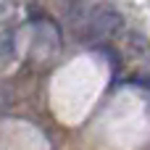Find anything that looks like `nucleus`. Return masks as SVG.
Listing matches in <instances>:
<instances>
[{
	"instance_id": "f257e3e1",
	"label": "nucleus",
	"mask_w": 150,
	"mask_h": 150,
	"mask_svg": "<svg viewBox=\"0 0 150 150\" xmlns=\"http://www.w3.org/2000/svg\"><path fill=\"white\" fill-rule=\"evenodd\" d=\"M124 29V16L119 8L113 5H95L84 21H82V37L90 40V42H105V40H113L119 32Z\"/></svg>"
},
{
	"instance_id": "f03ea898",
	"label": "nucleus",
	"mask_w": 150,
	"mask_h": 150,
	"mask_svg": "<svg viewBox=\"0 0 150 150\" xmlns=\"http://www.w3.org/2000/svg\"><path fill=\"white\" fill-rule=\"evenodd\" d=\"M124 47H127V53H129L132 58H137V61H150V40L145 34L129 32L127 40H124Z\"/></svg>"
},
{
	"instance_id": "7ed1b4c3",
	"label": "nucleus",
	"mask_w": 150,
	"mask_h": 150,
	"mask_svg": "<svg viewBox=\"0 0 150 150\" xmlns=\"http://www.w3.org/2000/svg\"><path fill=\"white\" fill-rule=\"evenodd\" d=\"M132 84H137V87H145V90H150V76H142V79H132Z\"/></svg>"
}]
</instances>
